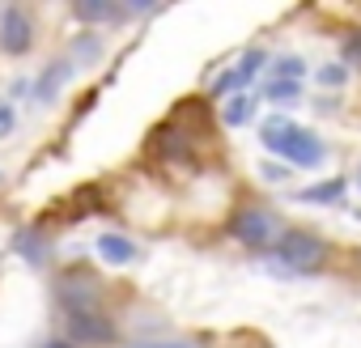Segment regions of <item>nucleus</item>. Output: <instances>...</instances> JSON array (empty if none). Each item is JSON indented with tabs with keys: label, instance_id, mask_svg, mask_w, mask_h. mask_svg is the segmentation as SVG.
I'll list each match as a JSON object with an SVG mask.
<instances>
[{
	"label": "nucleus",
	"instance_id": "39448f33",
	"mask_svg": "<svg viewBox=\"0 0 361 348\" xmlns=\"http://www.w3.org/2000/svg\"><path fill=\"white\" fill-rule=\"evenodd\" d=\"M272 234H276V221H272L268 213H259V209H247V213H238V217H234V238H238V242H247V247L272 242Z\"/></svg>",
	"mask_w": 361,
	"mask_h": 348
},
{
	"label": "nucleus",
	"instance_id": "6e6552de",
	"mask_svg": "<svg viewBox=\"0 0 361 348\" xmlns=\"http://www.w3.org/2000/svg\"><path fill=\"white\" fill-rule=\"evenodd\" d=\"M73 77V64L68 60H60V64H51L47 73H43V81H39V102H51L56 94H60V85Z\"/></svg>",
	"mask_w": 361,
	"mask_h": 348
},
{
	"label": "nucleus",
	"instance_id": "20e7f679",
	"mask_svg": "<svg viewBox=\"0 0 361 348\" xmlns=\"http://www.w3.org/2000/svg\"><path fill=\"white\" fill-rule=\"evenodd\" d=\"M68 335L73 340H90V344H111L115 327L102 314H94V310H68Z\"/></svg>",
	"mask_w": 361,
	"mask_h": 348
},
{
	"label": "nucleus",
	"instance_id": "9d476101",
	"mask_svg": "<svg viewBox=\"0 0 361 348\" xmlns=\"http://www.w3.org/2000/svg\"><path fill=\"white\" fill-rule=\"evenodd\" d=\"M340 200H344V179H327L302 192V204H340Z\"/></svg>",
	"mask_w": 361,
	"mask_h": 348
},
{
	"label": "nucleus",
	"instance_id": "ddd939ff",
	"mask_svg": "<svg viewBox=\"0 0 361 348\" xmlns=\"http://www.w3.org/2000/svg\"><path fill=\"white\" fill-rule=\"evenodd\" d=\"M268 98H281V102L298 98V81H268Z\"/></svg>",
	"mask_w": 361,
	"mask_h": 348
},
{
	"label": "nucleus",
	"instance_id": "423d86ee",
	"mask_svg": "<svg viewBox=\"0 0 361 348\" xmlns=\"http://www.w3.org/2000/svg\"><path fill=\"white\" fill-rule=\"evenodd\" d=\"M259 64H264V51H247L221 81H217V94H226V89H238V85H247L255 73H259Z\"/></svg>",
	"mask_w": 361,
	"mask_h": 348
},
{
	"label": "nucleus",
	"instance_id": "9b49d317",
	"mask_svg": "<svg viewBox=\"0 0 361 348\" xmlns=\"http://www.w3.org/2000/svg\"><path fill=\"white\" fill-rule=\"evenodd\" d=\"M251 115H255V98H247V94H234V98L226 102V123H230V128H243Z\"/></svg>",
	"mask_w": 361,
	"mask_h": 348
},
{
	"label": "nucleus",
	"instance_id": "dca6fc26",
	"mask_svg": "<svg viewBox=\"0 0 361 348\" xmlns=\"http://www.w3.org/2000/svg\"><path fill=\"white\" fill-rule=\"evenodd\" d=\"M47 348H73V344H47Z\"/></svg>",
	"mask_w": 361,
	"mask_h": 348
},
{
	"label": "nucleus",
	"instance_id": "f257e3e1",
	"mask_svg": "<svg viewBox=\"0 0 361 348\" xmlns=\"http://www.w3.org/2000/svg\"><path fill=\"white\" fill-rule=\"evenodd\" d=\"M264 149H272V153H281L285 161H293V166H319L323 161V144H319V136L314 132H306V128H298V123H289V119H268L264 123Z\"/></svg>",
	"mask_w": 361,
	"mask_h": 348
},
{
	"label": "nucleus",
	"instance_id": "7ed1b4c3",
	"mask_svg": "<svg viewBox=\"0 0 361 348\" xmlns=\"http://www.w3.org/2000/svg\"><path fill=\"white\" fill-rule=\"evenodd\" d=\"M35 43V30H30V18L18 13V9H5V18H0V47H5L9 56H26Z\"/></svg>",
	"mask_w": 361,
	"mask_h": 348
},
{
	"label": "nucleus",
	"instance_id": "f8f14e48",
	"mask_svg": "<svg viewBox=\"0 0 361 348\" xmlns=\"http://www.w3.org/2000/svg\"><path fill=\"white\" fill-rule=\"evenodd\" d=\"M344 64L361 68V30H353V35L344 39Z\"/></svg>",
	"mask_w": 361,
	"mask_h": 348
},
{
	"label": "nucleus",
	"instance_id": "4468645a",
	"mask_svg": "<svg viewBox=\"0 0 361 348\" xmlns=\"http://www.w3.org/2000/svg\"><path fill=\"white\" fill-rule=\"evenodd\" d=\"M319 81H323V85H340V81H344V68H340V64H327V68H319Z\"/></svg>",
	"mask_w": 361,
	"mask_h": 348
},
{
	"label": "nucleus",
	"instance_id": "0eeeda50",
	"mask_svg": "<svg viewBox=\"0 0 361 348\" xmlns=\"http://www.w3.org/2000/svg\"><path fill=\"white\" fill-rule=\"evenodd\" d=\"M98 255H102L106 263H132V259H136V247H132L128 238H119V234H102V238H98Z\"/></svg>",
	"mask_w": 361,
	"mask_h": 348
},
{
	"label": "nucleus",
	"instance_id": "f3484780",
	"mask_svg": "<svg viewBox=\"0 0 361 348\" xmlns=\"http://www.w3.org/2000/svg\"><path fill=\"white\" fill-rule=\"evenodd\" d=\"M357 183H361V179H357Z\"/></svg>",
	"mask_w": 361,
	"mask_h": 348
},
{
	"label": "nucleus",
	"instance_id": "1a4fd4ad",
	"mask_svg": "<svg viewBox=\"0 0 361 348\" xmlns=\"http://www.w3.org/2000/svg\"><path fill=\"white\" fill-rule=\"evenodd\" d=\"M77 18L81 22H115V18H123V9L106 5V0H77Z\"/></svg>",
	"mask_w": 361,
	"mask_h": 348
},
{
	"label": "nucleus",
	"instance_id": "f03ea898",
	"mask_svg": "<svg viewBox=\"0 0 361 348\" xmlns=\"http://www.w3.org/2000/svg\"><path fill=\"white\" fill-rule=\"evenodd\" d=\"M327 259V247L314 234H285L276 242V263L289 272H319Z\"/></svg>",
	"mask_w": 361,
	"mask_h": 348
},
{
	"label": "nucleus",
	"instance_id": "2eb2a0df",
	"mask_svg": "<svg viewBox=\"0 0 361 348\" xmlns=\"http://www.w3.org/2000/svg\"><path fill=\"white\" fill-rule=\"evenodd\" d=\"M9 128H13V111L9 102H0V136H9Z\"/></svg>",
	"mask_w": 361,
	"mask_h": 348
}]
</instances>
